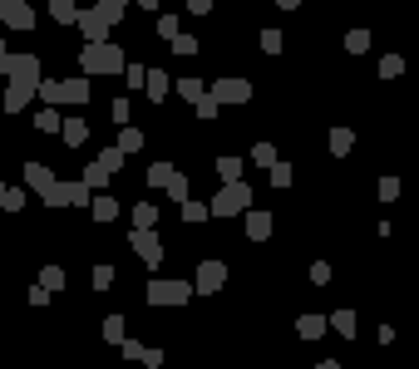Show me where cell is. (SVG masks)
Wrapping results in <instances>:
<instances>
[{
  "label": "cell",
  "mask_w": 419,
  "mask_h": 369,
  "mask_svg": "<svg viewBox=\"0 0 419 369\" xmlns=\"http://www.w3.org/2000/svg\"><path fill=\"white\" fill-rule=\"evenodd\" d=\"M5 79H10V89H5V103H0V108H5V113H20V108L35 98L40 79H45V74H40V55H10V74H5Z\"/></svg>",
  "instance_id": "obj_1"
},
{
  "label": "cell",
  "mask_w": 419,
  "mask_h": 369,
  "mask_svg": "<svg viewBox=\"0 0 419 369\" xmlns=\"http://www.w3.org/2000/svg\"><path fill=\"white\" fill-rule=\"evenodd\" d=\"M123 64H128V59H123V50H118V45H84V50H79V69H84V79H89V74H123Z\"/></svg>",
  "instance_id": "obj_2"
},
{
  "label": "cell",
  "mask_w": 419,
  "mask_h": 369,
  "mask_svg": "<svg viewBox=\"0 0 419 369\" xmlns=\"http://www.w3.org/2000/svg\"><path fill=\"white\" fill-rule=\"evenodd\" d=\"M118 20H123V15H118V10H108L104 0H99L94 10H79V20H74V25H79L84 45H104V40H108V30H113Z\"/></svg>",
  "instance_id": "obj_3"
},
{
  "label": "cell",
  "mask_w": 419,
  "mask_h": 369,
  "mask_svg": "<svg viewBox=\"0 0 419 369\" xmlns=\"http://www.w3.org/2000/svg\"><path fill=\"white\" fill-rule=\"evenodd\" d=\"M247 207H252V187L242 183V178H237V183H222V192L208 202L212 217H242Z\"/></svg>",
  "instance_id": "obj_4"
},
{
  "label": "cell",
  "mask_w": 419,
  "mask_h": 369,
  "mask_svg": "<svg viewBox=\"0 0 419 369\" xmlns=\"http://www.w3.org/2000/svg\"><path fill=\"white\" fill-rule=\"evenodd\" d=\"M148 305H188V295H193V285L188 280H148Z\"/></svg>",
  "instance_id": "obj_5"
},
{
  "label": "cell",
  "mask_w": 419,
  "mask_h": 369,
  "mask_svg": "<svg viewBox=\"0 0 419 369\" xmlns=\"http://www.w3.org/2000/svg\"><path fill=\"white\" fill-rule=\"evenodd\" d=\"M128 246L138 251V261H143L148 271H158V266H163V242H158V232H133V237H128Z\"/></svg>",
  "instance_id": "obj_6"
},
{
  "label": "cell",
  "mask_w": 419,
  "mask_h": 369,
  "mask_svg": "<svg viewBox=\"0 0 419 369\" xmlns=\"http://www.w3.org/2000/svg\"><path fill=\"white\" fill-rule=\"evenodd\" d=\"M0 25L5 30H35V10H30V0H0Z\"/></svg>",
  "instance_id": "obj_7"
},
{
  "label": "cell",
  "mask_w": 419,
  "mask_h": 369,
  "mask_svg": "<svg viewBox=\"0 0 419 369\" xmlns=\"http://www.w3.org/2000/svg\"><path fill=\"white\" fill-rule=\"evenodd\" d=\"M227 285V266L217 261V256H208L203 266H198V280H193V290H203V295H217Z\"/></svg>",
  "instance_id": "obj_8"
},
{
  "label": "cell",
  "mask_w": 419,
  "mask_h": 369,
  "mask_svg": "<svg viewBox=\"0 0 419 369\" xmlns=\"http://www.w3.org/2000/svg\"><path fill=\"white\" fill-rule=\"evenodd\" d=\"M212 98H217V103H247V98H252V84H247V79H217V84H212Z\"/></svg>",
  "instance_id": "obj_9"
},
{
  "label": "cell",
  "mask_w": 419,
  "mask_h": 369,
  "mask_svg": "<svg viewBox=\"0 0 419 369\" xmlns=\"http://www.w3.org/2000/svg\"><path fill=\"white\" fill-rule=\"evenodd\" d=\"M65 103H74V108L89 103V79H84V74H79V79H60V108H65Z\"/></svg>",
  "instance_id": "obj_10"
},
{
  "label": "cell",
  "mask_w": 419,
  "mask_h": 369,
  "mask_svg": "<svg viewBox=\"0 0 419 369\" xmlns=\"http://www.w3.org/2000/svg\"><path fill=\"white\" fill-rule=\"evenodd\" d=\"M60 138H65V148H84L89 143V123L84 118H65L60 123Z\"/></svg>",
  "instance_id": "obj_11"
},
{
  "label": "cell",
  "mask_w": 419,
  "mask_h": 369,
  "mask_svg": "<svg viewBox=\"0 0 419 369\" xmlns=\"http://www.w3.org/2000/svg\"><path fill=\"white\" fill-rule=\"evenodd\" d=\"M25 187H35V192L45 197V192L55 187V173H50L45 163H25Z\"/></svg>",
  "instance_id": "obj_12"
},
{
  "label": "cell",
  "mask_w": 419,
  "mask_h": 369,
  "mask_svg": "<svg viewBox=\"0 0 419 369\" xmlns=\"http://www.w3.org/2000/svg\"><path fill=\"white\" fill-rule=\"evenodd\" d=\"M247 237H252V242H267V237H272V212L247 207Z\"/></svg>",
  "instance_id": "obj_13"
},
{
  "label": "cell",
  "mask_w": 419,
  "mask_h": 369,
  "mask_svg": "<svg viewBox=\"0 0 419 369\" xmlns=\"http://www.w3.org/2000/svg\"><path fill=\"white\" fill-rule=\"evenodd\" d=\"M89 217H94V222H113V217H118V202H113L108 192L89 197Z\"/></svg>",
  "instance_id": "obj_14"
},
{
  "label": "cell",
  "mask_w": 419,
  "mask_h": 369,
  "mask_svg": "<svg viewBox=\"0 0 419 369\" xmlns=\"http://www.w3.org/2000/svg\"><path fill=\"white\" fill-rule=\"evenodd\" d=\"M133 232H158V207L153 202H138L133 207Z\"/></svg>",
  "instance_id": "obj_15"
},
{
  "label": "cell",
  "mask_w": 419,
  "mask_h": 369,
  "mask_svg": "<svg viewBox=\"0 0 419 369\" xmlns=\"http://www.w3.org/2000/svg\"><path fill=\"white\" fill-rule=\"evenodd\" d=\"M143 89H148L153 103H163V98H168V74H163V69H148V74H143Z\"/></svg>",
  "instance_id": "obj_16"
},
{
  "label": "cell",
  "mask_w": 419,
  "mask_h": 369,
  "mask_svg": "<svg viewBox=\"0 0 419 369\" xmlns=\"http://www.w3.org/2000/svg\"><path fill=\"white\" fill-rule=\"evenodd\" d=\"M113 148H118L123 158L138 153V148H143V128H118V143H113Z\"/></svg>",
  "instance_id": "obj_17"
},
{
  "label": "cell",
  "mask_w": 419,
  "mask_h": 369,
  "mask_svg": "<svg viewBox=\"0 0 419 369\" xmlns=\"http://www.w3.org/2000/svg\"><path fill=\"white\" fill-rule=\"evenodd\" d=\"M50 15H55L60 25H74V20H79V0H50Z\"/></svg>",
  "instance_id": "obj_18"
},
{
  "label": "cell",
  "mask_w": 419,
  "mask_h": 369,
  "mask_svg": "<svg viewBox=\"0 0 419 369\" xmlns=\"http://www.w3.org/2000/svg\"><path fill=\"white\" fill-rule=\"evenodd\" d=\"M60 192H65V207H89V187L84 183H60Z\"/></svg>",
  "instance_id": "obj_19"
},
{
  "label": "cell",
  "mask_w": 419,
  "mask_h": 369,
  "mask_svg": "<svg viewBox=\"0 0 419 369\" xmlns=\"http://www.w3.org/2000/svg\"><path fill=\"white\" fill-rule=\"evenodd\" d=\"M350 148H355V133H350V128H330V153H335V158H345Z\"/></svg>",
  "instance_id": "obj_20"
},
{
  "label": "cell",
  "mask_w": 419,
  "mask_h": 369,
  "mask_svg": "<svg viewBox=\"0 0 419 369\" xmlns=\"http://www.w3.org/2000/svg\"><path fill=\"white\" fill-rule=\"evenodd\" d=\"M296 330H301V340H320V335H325V320H320V315H301Z\"/></svg>",
  "instance_id": "obj_21"
},
{
  "label": "cell",
  "mask_w": 419,
  "mask_h": 369,
  "mask_svg": "<svg viewBox=\"0 0 419 369\" xmlns=\"http://www.w3.org/2000/svg\"><path fill=\"white\" fill-rule=\"evenodd\" d=\"M65 266H45V271H40V285H45V290H65Z\"/></svg>",
  "instance_id": "obj_22"
},
{
  "label": "cell",
  "mask_w": 419,
  "mask_h": 369,
  "mask_svg": "<svg viewBox=\"0 0 419 369\" xmlns=\"http://www.w3.org/2000/svg\"><path fill=\"white\" fill-rule=\"evenodd\" d=\"M325 325H335V330H340V335L350 340V335H355V310H335V315H330Z\"/></svg>",
  "instance_id": "obj_23"
},
{
  "label": "cell",
  "mask_w": 419,
  "mask_h": 369,
  "mask_svg": "<svg viewBox=\"0 0 419 369\" xmlns=\"http://www.w3.org/2000/svg\"><path fill=\"white\" fill-rule=\"evenodd\" d=\"M212 212H208V202H193V197H188V202H183V222H193V227H198V222H208Z\"/></svg>",
  "instance_id": "obj_24"
},
{
  "label": "cell",
  "mask_w": 419,
  "mask_h": 369,
  "mask_svg": "<svg viewBox=\"0 0 419 369\" xmlns=\"http://www.w3.org/2000/svg\"><path fill=\"white\" fill-rule=\"evenodd\" d=\"M94 163H99V168H104L108 178H113V173H118V168H123V153H118V148H104V153H99V158H94Z\"/></svg>",
  "instance_id": "obj_25"
},
{
  "label": "cell",
  "mask_w": 419,
  "mask_h": 369,
  "mask_svg": "<svg viewBox=\"0 0 419 369\" xmlns=\"http://www.w3.org/2000/svg\"><path fill=\"white\" fill-rule=\"evenodd\" d=\"M60 123H65V118H60L55 108H40V113H35V128H45V133H60Z\"/></svg>",
  "instance_id": "obj_26"
},
{
  "label": "cell",
  "mask_w": 419,
  "mask_h": 369,
  "mask_svg": "<svg viewBox=\"0 0 419 369\" xmlns=\"http://www.w3.org/2000/svg\"><path fill=\"white\" fill-rule=\"evenodd\" d=\"M252 163H257V168H272V163H281V158H276L272 143H257V148H252Z\"/></svg>",
  "instance_id": "obj_27"
},
{
  "label": "cell",
  "mask_w": 419,
  "mask_h": 369,
  "mask_svg": "<svg viewBox=\"0 0 419 369\" xmlns=\"http://www.w3.org/2000/svg\"><path fill=\"white\" fill-rule=\"evenodd\" d=\"M217 173H222V183H237L242 178V158H217Z\"/></svg>",
  "instance_id": "obj_28"
},
{
  "label": "cell",
  "mask_w": 419,
  "mask_h": 369,
  "mask_svg": "<svg viewBox=\"0 0 419 369\" xmlns=\"http://www.w3.org/2000/svg\"><path fill=\"white\" fill-rule=\"evenodd\" d=\"M104 340L108 345H123V315H108L104 320Z\"/></svg>",
  "instance_id": "obj_29"
},
{
  "label": "cell",
  "mask_w": 419,
  "mask_h": 369,
  "mask_svg": "<svg viewBox=\"0 0 419 369\" xmlns=\"http://www.w3.org/2000/svg\"><path fill=\"white\" fill-rule=\"evenodd\" d=\"M40 98H45V103H50V108H60V79H40Z\"/></svg>",
  "instance_id": "obj_30"
},
{
  "label": "cell",
  "mask_w": 419,
  "mask_h": 369,
  "mask_svg": "<svg viewBox=\"0 0 419 369\" xmlns=\"http://www.w3.org/2000/svg\"><path fill=\"white\" fill-rule=\"evenodd\" d=\"M345 50H350V55H365V50H370V35H365V30H350V35H345Z\"/></svg>",
  "instance_id": "obj_31"
},
{
  "label": "cell",
  "mask_w": 419,
  "mask_h": 369,
  "mask_svg": "<svg viewBox=\"0 0 419 369\" xmlns=\"http://www.w3.org/2000/svg\"><path fill=\"white\" fill-rule=\"evenodd\" d=\"M168 178H173V163H153L148 168V183L153 187H168Z\"/></svg>",
  "instance_id": "obj_32"
},
{
  "label": "cell",
  "mask_w": 419,
  "mask_h": 369,
  "mask_svg": "<svg viewBox=\"0 0 419 369\" xmlns=\"http://www.w3.org/2000/svg\"><path fill=\"white\" fill-rule=\"evenodd\" d=\"M168 197H173V202H188V178H183V173L168 178Z\"/></svg>",
  "instance_id": "obj_33"
},
{
  "label": "cell",
  "mask_w": 419,
  "mask_h": 369,
  "mask_svg": "<svg viewBox=\"0 0 419 369\" xmlns=\"http://www.w3.org/2000/svg\"><path fill=\"white\" fill-rule=\"evenodd\" d=\"M193 108H198V118H203V123H208V118H217V108H222V103H217V98H212V93H203V98H198V103H193Z\"/></svg>",
  "instance_id": "obj_34"
},
{
  "label": "cell",
  "mask_w": 419,
  "mask_h": 369,
  "mask_svg": "<svg viewBox=\"0 0 419 369\" xmlns=\"http://www.w3.org/2000/svg\"><path fill=\"white\" fill-rule=\"evenodd\" d=\"M178 93H183V98H188V103H198V98H203V79H183V84H178Z\"/></svg>",
  "instance_id": "obj_35"
},
{
  "label": "cell",
  "mask_w": 419,
  "mask_h": 369,
  "mask_svg": "<svg viewBox=\"0 0 419 369\" xmlns=\"http://www.w3.org/2000/svg\"><path fill=\"white\" fill-rule=\"evenodd\" d=\"M168 45H173V55H183V59L198 55V40H193V35H178V40H168Z\"/></svg>",
  "instance_id": "obj_36"
},
{
  "label": "cell",
  "mask_w": 419,
  "mask_h": 369,
  "mask_svg": "<svg viewBox=\"0 0 419 369\" xmlns=\"http://www.w3.org/2000/svg\"><path fill=\"white\" fill-rule=\"evenodd\" d=\"M380 74H385V79L405 74V59H400V55H385V59H380Z\"/></svg>",
  "instance_id": "obj_37"
},
{
  "label": "cell",
  "mask_w": 419,
  "mask_h": 369,
  "mask_svg": "<svg viewBox=\"0 0 419 369\" xmlns=\"http://www.w3.org/2000/svg\"><path fill=\"white\" fill-rule=\"evenodd\" d=\"M0 207H5V212H20V207H25V192H20V187H5Z\"/></svg>",
  "instance_id": "obj_38"
},
{
  "label": "cell",
  "mask_w": 419,
  "mask_h": 369,
  "mask_svg": "<svg viewBox=\"0 0 419 369\" xmlns=\"http://www.w3.org/2000/svg\"><path fill=\"white\" fill-rule=\"evenodd\" d=\"M84 187H108V173L99 168V163H89V168H84Z\"/></svg>",
  "instance_id": "obj_39"
},
{
  "label": "cell",
  "mask_w": 419,
  "mask_h": 369,
  "mask_svg": "<svg viewBox=\"0 0 419 369\" xmlns=\"http://www.w3.org/2000/svg\"><path fill=\"white\" fill-rule=\"evenodd\" d=\"M267 173H272V183L276 187H291V163H272Z\"/></svg>",
  "instance_id": "obj_40"
},
{
  "label": "cell",
  "mask_w": 419,
  "mask_h": 369,
  "mask_svg": "<svg viewBox=\"0 0 419 369\" xmlns=\"http://www.w3.org/2000/svg\"><path fill=\"white\" fill-rule=\"evenodd\" d=\"M158 35H163V40H178V35H183V30H178V15H163V20H158Z\"/></svg>",
  "instance_id": "obj_41"
},
{
  "label": "cell",
  "mask_w": 419,
  "mask_h": 369,
  "mask_svg": "<svg viewBox=\"0 0 419 369\" xmlns=\"http://www.w3.org/2000/svg\"><path fill=\"white\" fill-rule=\"evenodd\" d=\"M143 74H148L143 64H123V79H128V89H143Z\"/></svg>",
  "instance_id": "obj_42"
},
{
  "label": "cell",
  "mask_w": 419,
  "mask_h": 369,
  "mask_svg": "<svg viewBox=\"0 0 419 369\" xmlns=\"http://www.w3.org/2000/svg\"><path fill=\"white\" fill-rule=\"evenodd\" d=\"M380 197H385V202H395V197H400V178H390V173H385V178H380Z\"/></svg>",
  "instance_id": "obj_43"
},
{
  "label": "cell",
  "mask_w": 419,
  "mask_h": 369,
  "mask_svg": "<svg viewBox=\"0 0 419 369\" xmlns=\"http://www.w3.org/2000/svg\"><path fill=\"white\" fill-rule=\"evenodd\" d=\"M262 50L276 55V50H281V30H262Z\"/></svg>",
  "instance_id": "obj_44"
},
{
  "label": "cell",
  "mask_w": 419,
  "mask_h": 369,
  "mask_svg": "<svg viewBox=\"0 0 419 369\" xmlns=\"http://www.w3.org/2000/svg\"><path fill=\"white\" fill-rule=\"evenodd\" d=\"M113 285V266H94V290H108Z\"/></svg>",
  "instance_id": "obj_45"
},
{
  "label": "cell",
  "mask_w": 419,
  "mask_h": 369,
  "mask_svg": "<svg viewBox=\"0 0 419 369\" xmlns=\"http://www.w3.org/2000/svg\"><path fill=\"white\" fill-rule=\"evenodd\" d=\"M311 280H315V285H325V280H330V266H325V261H315V266H311Z\"/></svg>",
  "instance_id": "obj_46"
},
{
  "label": "cell",
  "mask_w": 419,
  "mask_h": 369,
  "mask_svg": "<svg viewBox=\"0 0 419 369\" xmlns=\"http://www.w3.org/2000/svg\"><path fill=\"white\" fill-rule=\"evenodd\" d=\"M113 118H118V123L128 128V98H113Z\"/></svg>",
  "instance_id": "obj_47"
},
{
  "label": "cell",
  "mask_w": 419,
  "mask_h": 369,
  "mask_svg": "<svg viewBox=\"0 0 419 369\" xmlns=\"http://www.w3.org/2000/svg\"><path fill=\"white\" fill-rule=\"evenodd\" d=\"M30 305H50V290L45 285H30Z\"/></svg>",
  "instance_id": "obj_48"
},
{
  "label": "cell",
  "mask_w": 419,
  "mask_h": 369,
  "mask_svg": "<svg viewBox=\"0 0 419 369\" xmlns=\"http://www.w3.org/2000/svg\"><path fill=\"white\" fill-rule=\"evenodd\" d=\"M118 350H123V360H138V355H143V345H138V340H123Z\"/></svg>",
  "instance_id": "obj_49"
},
{
  "label": "cell",
  "mask_w": 419,
  "mask_h": 369,
  "mask_svg": "<svg viewBox=\"0 0 419 369\" xmlns=\"http://www.w3.org/2000/svg\"><path fill=\"white\" fill-rule=\"evenodd\" d=\"M138 360H143V365H148V369H158V365H163V350H143Z\"/></svg>",
  "instance_id": "obj_50"
},
{
  "label": "cell",
  "mask_w": 419,
  "mask_h": 369,
  "mask_svg": "<svg viewBox=\"0 0 419 369\" xmlns=\"http://www.w3.org/2000/svg\"><path fill=\"white\" fill-rule=\"evenodd\" d=\"M188 10H193V15H208V10H212V0H188Z\"/></svg>",
  "instance_id": "obj_51"
},
{
  "label": "cell",
  "mask_w": 419,
  "mask_h": 369,
  "mask_svg": "<svg viewBox=\"0 0 419 369\" xmlns=\"http://www.w3.org/2000/svg\"><path fill=\"white\" fill-rule=\"evenodd\" d=\"M108 10H118V15H123V5H128V0H104Z\"/></svg>",
  "instance_id": "obj_52"
},
{
  "label": "cell",
  "mask_w": 419,
  "mask_h": 369,
  "mask_svg": "<svg viewBox=\"0 0 419 369\" xmlns=\"http://www.w3.org/2000/svg\"><path fill=\"white\" fill-rule=\"evenodd\" d=\"M276 5H281V10H296V5H301V0H276Z\"/></svg>",
  "instance_id": "obj_53"
},
{
  "label": "cell",
  "mask_w": 419,
  "mask_h": 369,
  "mask_svg": "<svg viewBox=\"0 0 419 369\" xmlns=\"http://www.w3.org/2000/svg\"><path fill=\"white\" fill-rule=\"evenodd\" d=\"M315 369H340V365H335V360H320V365H315Z\"/></svg>",
  "instance_id": "obj_54"
},
{
  "label": "cell",
  "mask_w": 419,
  "mask_h": 369,
  "mask_svg": "<svg viewBox=\"0 0 419 369\" xmlns=\"http://www.w3.org/2000/svg\"><path fill=\"white\" fill-rule=\"evenodd\" d=\"M138 5H143V10H158V0H138Z\"/></svg>",
  "instance_id": "obj_55"
},
{
  "label": "cell",
  "mask_w": 419,
  "mask_h": 369,
  "mask_svg": "<svg viewBox=\"0 0 419 369\" xmlns=\"http://www.w3.org/2000/svg\"><path fill=\"white\" fill-rule=\"evenodd\" d=\"M0 197H5V183H0Z\"/></svg>",
  "instance_id": "obj_56"
}]
</instances>
